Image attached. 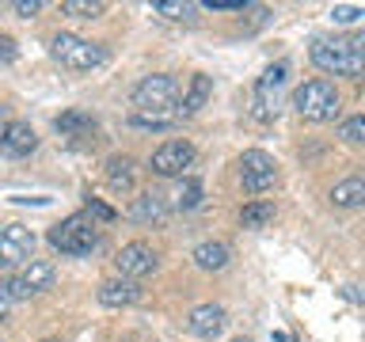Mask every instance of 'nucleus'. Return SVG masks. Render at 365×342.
<instances>
[{
  "label": "nucleus",
  "instance_id": "obj_1",
  "mask_svg": "<svg viewBox=\"0 0 365 342\" xmlns=\"http://www.w3.org/2000/svg\"><path fill=\"white\" fill-rule=\"evenodd\" d=\"M308 57H312L316 68L335 76H361L365 68V50L358 34H350V38H316Z\"/></svg>",
  "mask_w": 365,
  "mask_h": 342
},
{
  "label": "nucleus",
  "instance_id": "obj_2",
  "mask_svg": "<svg viewBox=\"0 0 365 342\" xmlns=\"http://www.w3.org/2000/svg\"><path fill=\"white\" fill-rule=\"evenodd\" d=\"M50 244L61 251V255H91V251L99 247V224L91 221L88 213H73V217H65L61 224H53L50 228Z\"/></svg>",
  "mask_w": 365,
  "mask_h": 342
},
{
  "label": "nucleus",
  "instance_id": "obj_3",
  "mask_svg": "<svg viewBox=\"0 0 365 342\" xmlns=\"http://www.w3.org/2000/svg\"><path fill=\"white\" fill-rule=\"evenodd\" d=\"M293 110L301 114L304 122H331L339 114V91H335V84L324 80V76L304 80V84L293 91Z\"/></svg>",
  "mask_w": 365,
  "mask_h": 342
},
{
  "label": "nucleus",
  "instance_id": "obj_4",
  "mask_svg": "<svg viewBox=\"0 0 365 342\" xmlns=\"http://www.w3.org/2000/svg\"><path fill=\"white\" fill-rule=\"evenodd\" d=\"M50 53H53V61H61L73 73H91V68H99L107 61V50L99 42H88V38L68 34V31H57L50 38Z\"/></svg>",
  "mask_w": 365,
  "mask_h": 342
},
{
  "label": "nucleus",
  "instance_id": "obj_5",
  "mask_svg": "<svg viewBox=\"0 0 365 342\" xmlns=\"http://www.w3.org/2000/svg\"><path fill=\"white\" fill-rule=\"evenodd\" d=\"M175 95H179V84L175 76L168 73H153L145 76L141 84L133 88V114H171V107H175Z\"/></svg>",
  "mask_w": 365,
  "mask_h": 342
},
{
  "label": "nucleus",
  "instance_id": "obj_6",
  "mask_svg": "<svg viewBox=\"0 0 365 342\" xmlns=\"http://www.w3.org/2000/svg\"><path fill=\"white\" fill-rule=\"evenodd\" d=\"M240 182H244L247 194L274 190V182H278V164H274V156L262 152V148H247V152L240 156Z\"/></svg>",
  "mask_w": 365,
  "mask_h": 342
},
{
  "label": "nucleus",
  "instance_id": "obj_7",
  "mask_svg": "<svg viewBox=\"0 0 365 342\" xmlns=\"http://www.w3.org/2000/svg\"><path fill=\"white\" fill-rule=\"evenodd\" d=\"M285 76H289V65H270L267 73L255 80V103H251V114L259 122H270L278 118V91L285 88Z\"/></svg>",
  "mask_w": 365,
  "mask_h": 342
},
{
  "label": "nucleus",
  "instance_id": "obj_8",
  "mask_svg": "<svg viewBox=\"0 0 365 342\" xmlns=\"http://www.w3.org/2000/svg\"><path fill=\"white\" fill-rule=\"evenodd\" d=\"M34 255V232L27 224L11 221L0 228V266H19V262H31Z\"/></svg>",
  "mask_w": 365,
  "mask_h": 342
},
{
  "label": "nucleus",
  "instance_id": "obj_9",
  "mask_svg": "<svg viewBox=\"0 0 365 342\" xmlns=\"http://www.w3.org/2000/svg\"><path fill=\"white\" fill-rule=\"evenodd\" d=\"M114 266H118V274L122 278H130V281H137V278H148L156 266H160V259H156V251L148 247V244H141V239H133V244H125L118 255H114Z\"/></svg>",
  "mask_w": 365,
  "mask_h": 342
},
{
  "label": "nucleus",
  "instance_id": "obj_10",
  "mask_svg": "<svg viewBox=\"0 0 365 342\" xmlns=\"http://www.w3.org/2000/svg\"><path fill=\"white\" fill-rule=\"evenodd\" d=\"M190 164H194V145L190 141H164L153 152V160H148V167H153L156 175H164V179L182 175Z\"/></svg>",
  "mask_w": 365,
  "mask_h": 342
},
{
  "label": "nucleus",
  "instance_id": "obj_11",
  "mask_svg": "<svg viewBox=\"0 0 365 342\" xmlns=\"http://www.w3.org/2000/svg\"><path fill=\"white\" fill-rule=\"evenodd\" d=\"M38 148V133L31 130L27 122H4L0 125V152L11 160H23Z\"/></svg>",
  "mask_w": 365,
  "mask_h": 342
},
{
  "label": "nucleus",
  "instance_id": "obj_12",
  "mask_svg": "<svg viewBox=\"0 0 365 342\" xmlns=\"http://www.w3.org/2000/svg\"><path fill=\"white\" fill-rule=\"evenodd\" d=\"M225 319L228 316H225L221 304H198V308H190V316H187V331L205 338V342H213L225 331Z\"/></svg>",
  "mask_w": 365,
  "mask_h": 342
},
{
  "label": "nucleus",
  "instance_id": "obj_13",
  "mask_svg": "<svg viewBox=\"0 0 365 342\" xmlns=\"http://www.w3.org/2000/svg\"><path fill=\"white\" fill-rule=\"evenodd\" d=\"M168 217H171V205H168V194H160V190H145L141 198H133V205H130L133 224H164Z\"/></svg>",
  "mask_w": 365,
  "mask_h": 342
},
{
  "label": "nucleus",
  "instance_id": "obj_14",
  "mask_svg": "<svg viewBox=\"0 0 365 342\" xmlns=\"http://www.w3.org/2000/svg\"><path fill=\"white\" fill-rule=\"evenodd\" d=\"M96 296H99V304H107V308H130V304L141 301V285L130 281V278H107L96 289Z\"/></svg>",
  "mask_w": 365,
  "mask_h": 342
},
{
  "label": "nucleus",
  "instance_id": "obj_15",
  "mask_svg": "<svg viewBox=\"0 0 365 342\" xmlns=\"http://www.w3.org/2000/svg\"><path fill=\"white\" fill-rule=\"evenodd\" d=\"M53 130L61 133V137H73V141H84V137H96L99 122H96V114L73 107V110L57 114V118H53Z\"/></svg>",
  "mask_w": 365,
  "mask_h": 342
},
{
  "label": "nucleus",
  "instance_id": "obj_16",
  "mask_svg": "<svg viewBox=\"0 0 365 342\" xmlns=\"http://www.w3.org/2000/svg\"><path fill=\"white\" fill-rule=\"evenodd\" d=\"M190 259L198 270H225L228 262H232V247H228L225 239H205V244L194 247Z\"/></svg>",
  "mask_w": 365,
  "mask_h": 342
},
{
  "label": "nucleus",
  "instance_id": "obj_17",
  "mask_svg": "<svg viewBox=\"0 0 365 342\" xmlns=\"http://www.w3.org/2000/svg\"><path fill=\"white\" fill-rule=\"evenodd\" d=\"M213 99V76H205V73H194L190 76V88H187V95H182V107H179V114L182 118H194L205 103Z\"/></svg>",
  "mask_w": 365,
  "mask_h": 342
},
{
  "label": "nucleus",
  "instance_id": "obj_18",
  "mask_svg": "<svg viewBox=\"0 0 365 342\" xmlns=\"http://www.w3.org/2000/svg\"><path fill=\"white\" fill-rule=\"evenodd\" d=\"M361 202H365V182L358 175H350V179L331 187V205H339V209H358Z\"/></svg>",
  "mask_w": 365,
  "mask_h": 342
},
{
  "label": "nucleus",
  "instance_id": "obj_19",
  "mask_svg": "<svg viewBox=\"0 0 365 342\" xmlns=\"http://www.w3.org/2000/svg\"><path fill=\"white\" fill-rule=\"evenodd\" d=\"M133 179H137L133 156H110L107 160V182L114 190H133Z\"/></svg>",
  "mask_w": 365,
  "mask_h": 342
},
{
  "label": "nucleus",
  "instance_id": "obj_20",
  "mask_svg": "<svg viewBox=\"0 0 365 342\" xmlns=\"http://www.w3.org/2000/svg\"><path fill=\"white\" fill-rule=\"evenodd\" d=\"M202 198H205V190H202L198 179H179V187H175V194H171L168 205L171 209H198Z\"/></svg>",
  "mask_w": 365,
  "mask_h": 342
},
{
  "label": "nucleus",
  "instance_id": "obj_21",
  "mask_svg": "<svg viewBox=\"0 0 365 342\" xmlns=\"http://www.w3.org/2000/svg\"><path fill=\"white\" fill-rule=\"evenodd\" d=\"M270 221H274V202H267V198H255L240 209V224L244 228H267Z\"/></svg>",
  "mask_w": 365,
  "mask_h": 342
},
{
  "label": "nucleus",
  "instance_id": "obj_22",
  "mask_svg": "<svg viewBox=\"0 0 365 342\" xmlns=\"http://www.w3.org/2000/svg\"><path fill=\"white\" fill-rule=\"evenodd\" d=\"M19 281L27 285L31 293H42V289H50V285H53V266H50V262H27L23 274H19Z\"/></svg>",
  "mask_w": 365,
  "mask_h": 342
},
{
  "label": "nucleus",
  "instance_id": "obj_23",
  "mask_svg": "<svg viewBox=\"0 0 365 342\" xmlns=\"http://www.w3.org/2000/svg\"><path fill=\"white\" fill-rule=\"evenodd\" d=\"M153 11L164 16V19H171V23H190L194 11H198V4H190V0H156Z\"/></svg>",
  "mask_w": 365,
  "mask_h": 342
},
{
  "label": "nucleus",
  "instance_id": "obj_24",
  "mask_svg": "<svg viewBox=\"0 0 365 342\" xmlns=\"http://www.w3.org/2000/svg\"><path fill=\"white\" fill-rule=\"evenodd\" d=\"M61 11L65 16H76V19H99L107 4L103 0H61Z\"/></svg>",
  "mask_w": 365,
  "mask_h": 342
},
{
  "label": "nucleus",
  "instance_id": "obj_25",
  "mask_svg": "<svg viewBox=\"0 0 365 342\" xmlns=\"http://www.w3.org/2000/svg\"><path fill=\"white\" fill-rule=\"evenodd\" d=\"M31 296H34V293L19 281V274H16V278H4V281H0V301L19 304V301H31Z\"/></svg>",
  "mask_w": 365,
  "mask_h": 342
},
{
  "label": "nucleus",
  "instance_id": "obj_26",
  "mask_svg": "<svg viewBox=\"0 0 365 342\" xmlns=\"http://www.w3.org/2000/svg\"><path fill=\"white\" fill-rule=\"evenodd\" d=\"M339 137H342L346 145H361V141H365V118H361V114H354V118L342 122V125H339Z\"/></svg>",
  "mask_w": 365,
  "mask_h": 342
},
{
  "label": "nucleus",
  "instance_id": "obj_27",
  "mask_svg": "<svg viewBox=\"0 0 365 342\" xmlns=\"http://www.w3.org/2000/svg\"><path fill=\"white\" fill-rule=\"evenodd\" d=\"M244 16L247 19H240V27H244V31H259V27H267V23H270V16H274V11L267 8V4H259V8H244Z\"/></svg>",
  "mask_w": 365,
  "mask_h": 342
},
{
  "label": "nucleus",
  "instance_id": "obj_28",
  "mask_svg": "<svg viewBox=\"0 0 365 342\" xmlns=\"http://www.w3.org/2000/svg\"><path fill=\"white\" fill-rule=\"evenodd\" d=\"M365 16V8L361 4H335L331 8V19L335 23H342V27H350V23H358Z\"/></svg>",
  "mask_w": 365,
  "mask_h": 342
},
{
  "label": "nucleus",
  "instance_id": "obj_29",
  "mask_svg": "<svg viewBox=\"0 0 365 342\" xmlns=\"http://www.w3.org/2000/svg\"><path fill=\"white\" fill-rule=\"evenodd\" d=\"M171 122H175V114H133V125H141V130H164Z\"/></svg>",
  "mask_w": 365,
  "mask_h": 342
},
{
  "label": "nucleus",
  "instance_id": "obj_30",
  "mask_svg": "<svg viewBox=\"0 0 365 342\" xmlns=\"http://www.w3.org/2000/svg\"><path fill=\"white\" fill-rule=\"evenodd\" d=\"M202 8H210V11H244L247 0H205Z\"/></svg>",
  "mask_w": 365,
  "mask_h": 342
},
{
  "label": "nucleus",
  "instance_id": "obj_31",
  "mask_svg": "<svg viewBox=\"0 0 365 342\" xmlns=\"http://www.w3.org/2000/svg\"><path fill=\"white\" fill-rule=\"evenodd\" d=\"M88 217H91V221H96V217H99V221H114V209H110V205H103L99 198H88Z\"/></svg>",
  "mask_w": 365,
  "mask_h": 342
},
{
  "label": "nucleus",
  "instance_id": "obj_32",
  "mask_svg": "<svg viewBox=\"0 0 365 342\" xmlns=\"http://www.w3.org/2000/svg\"><path fill=\"white\" fill-rule=\"evenodd\" d=\"M11 8H16V16H23V19H34V16L42 11V0H16Z\"/></svg>",
  "mask_w": 365,
  "mask_h": 342
},
{
  "label": "nucleus",
  "instance_id": "obj_33",
  "mask_svg": "<svg viewBox=\"0 0 365 342\" xmlns=\"http://www.w3.org/2000/svg\"><path fill=\"white\" fill-rule=\"evenodd\" d=\"M19 57V50H16V38H8V34H0V61H16Z\"/></svg>",
  "mask_w": 365,
  "mask_h": 342
},
{
  "label": "nucleus",
  "instance_id": "obj_34",
  "mask_svg": "<svg viewBox=\"0 0 365 342\" xmlns=\"http://www.w3.org/2000/svg\"><path fill=\"white\" fill-rule=\"evenodd\" d=\"M122 342H137V338H122Z\"/></svg>",
  "mask_w": 365,
  "mask_h": 342
}]
</instances>
